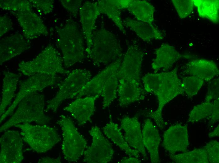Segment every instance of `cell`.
<instances>
[{"label": "cell", "instance_id": "cell-1", "mask_svg": "<svg viewBox=\"0 0 219 163\" xmlns=\"http://www.w3.org/2000/svg\"><path fill=\"white\" fill-rule=\"evenodd\" d=\"M145 92L155 95L157 97L158 106L157 109L148 113L147 116L154 120L161 129L164 123L162 116L165 105L178 95L184 92L182 82L177 75V68L168 72L148 73L141 79Z\"/></svg>", "mask_w": 219, "mask_h": 163}, {"label": "cell", "instance_id": "cell-2", "mask_svg": "<svg viewBox=\"0 0 219 163\" xmlns=\"http://www.w3.org/2000/svg\"><path fill=\"white\" fill-rule=\"evenodd\" d=\"M18 66V70L21 73L29 77L36 74L57 76L58 74L68 75L70 72L65 69L60 54L51 44L32 60L20 61Z\"/></svg>", "mask_w": 219, "mask_h": 163}, {"label": "cell", "instance_id": "cell-3", "mask_svg": "<svg viewBox=\"0 0 219 163\" xmlns=\"http://www.w3.org/2000/svg\"><path fill=\"white\" fill-rule=\"evenodd\" d=\"M96 65H108L122 58V50L115 35L104 28L93 31L92 44L86 51Z\"/></svg>", "mask_w": 219, "mask_h": 163}, {"label": "cell", "instance_id": "cell-4", "mask_svg": "<svg viewBox=\"0 0 219 163\" xmlns=\"http://www.w3.org/2000/svg\"><path fill=\"white\" fill-rule=\"evenodd\" d=\"M58 34L64 67L68 68L81 61L85 57V49L82 34L77 23L68 19L58 31Z\"/></svg>", "mask_w": 219, "mask_h": 163}, {"label": "cell", "instance_id": "cell-5", "mask_svg": "<svg viewBox=\"0 0 219 163\" xmlns=\"http://www.w3.org/2000/svg\"><path fill=\"white\" fill-rule=\"evenodd\" d=\"M44 103L42 94L35 92L25 97L9 119L1 126L0 132L18 124L45 121L47 117L44 112Z\"/></svg>", "mask_w": 219, "mask_h": 163}, {"label": "cell", "instance_id": "cell-6", "mask_svg": "<svg viewBox=\"0 0 219 163\" xmlns=\"http://www.w3.org/2000/svg\"><path fill=\"white\" fill-rule=\"evenodd\" d=\"M14 126L20 129L23 140L39 153L48 151L60 140L59 134L53 127L30 123L18 124Z\"/></svg>", "mask_w": 219, "mask_h": 163}, {"label": "cell", "instance_id": "cell-7", "mask_svg": "<svg viewBox=\"0 0 219 163\" xmlns=\"http://www.w3.org/2000/svg\"><path fill=\"white\" fill-rule=\"evenodd\" d=\"M58 123L62 131L61 149L64 159L69 162H76L83 155L87 141L69 117L61 115Z\"/></svg>", "mask_w": 219, "mask_h": 163}, {"label": "cell", "instance_id": "cell-8", "mask_svg": "<svg viewBox=\"0 0 219 163\" xmlns=\"http://www.w3.org/2000/svg\"><path fill=\"white\" fill-rule=\"evenodd\" d=\"M92 76L90 71L85 69L76 68L70 72L60 84L55 96L48 103L47 109L56 112L64 101L75 98Z\"/></svg>", "mask_w": 219, "mask_h": 163}, {"label": "cell", "instance_id": "cell-9", "mask_svg": "<svg viewBox=\"0 0 219 163\" xmlns=\"http://www.w3.org/2000/svg\"><path fill=\"white\" fill-rule=\"evenodd\" d=\"M12 13L17 18L23 35L27 39H35L48 35L46 26L41 18L32 9L29 0H26L18 10Z\"/></svg>", "mask_w": 219, "mask_h": 163}, {"label": "cell", "instance_id": "cell-10", "mask_svg": "<svg viewBox=\"0 0 219 163\" xmlns=\"http://www.w3.org/2000/svg\"><path fill=\"white\" fill-rule=\"evenodd\" d=\"M88 132L92 142L84 152L83 161L87 163H107L111 161L114 150L100 129L96 125L94 126Z\"/></svg>", "mask_w": 219, "mask_h": 163}, {"label": "cell", "instance_id": "cell-11", "mask_svg": "<svg viewBox=\"0 0 219 163\" xmlns=\"http://www.w3.org/2000/svg\"><path fill=\"white\" fill-rule=\"evenodd\" d=\"M59 77L46 75L36 74L29 76L20 82L19 92L11 105L1 116L2 122L8 116L12 115L21 100L27 96L43 90L46 87L55 84Z\"/></svg>", "mask_w": 219, "mask_h": 163}, {"label": "cell", "instance_id": "cell-12", "mask_svg": "<svg viewBox=\"0 0 219 163\" xmlns=\"http://www.w3.org/2000/svg\"><path fill=\"white\" fill-rule=\"evenodd\" d=\"M143 53L137 45H129L118 71V79L140 82Z\"/></svg>", "mask_w": 219, "mask_h": 163}, {"label": "cell", "instance_id": "cell-13", "mask_svg": "<svg viewBox=\"0 0 219 163\" xmlns=\"http://www.w3.org/2000/svg\"><path fill=\"white\" fill-rule=\"evenodd\" d=\"M23 139L17 131L8 130L0 139V162L2 163H20L23 159Z\"/></svg>", "mask_w": 219, "mask_h": 163}, {"label": "cell", "instance_id": "cell-14", "mask_svg": "<svg viewBox=\"0 0 219 163\" xmlns=\"http://www.w3.org/2000/svg\"><path fill=\"white\" fill-rule=\"evenodd\" d=\"M188 145L187 126L176 124L170 126L164 132L162 145L169 154L188 151Z\"/></svg>", "mask_w": 219, "mask_h": 163}, {"label": "cell", "instance_id": "cell-15", "mask_svg": "<svg viewBox=\"0 0 219 163\" xmlns=\"http://www.w3.org/2000/svg\"><path fill=\"white\" fill-rule=\"evenodd\" d=\"M120 121L121 128L125 132V139L129 145L142 154L145 159H147L145 148L143 143L140 122L138 118L125 115Z\"/></svg>", "mask_w": 219, "mask_h": 163}, {"label": "cell", "instance_id": "cell-16", "mask_svg": "<svg viewBox=\"0 0 219 163\" xmlns=\"http://www.w3.org/2000/svg\"><path fill=\"white\" fill-rule=\"evenodd\" d=\"M0 46L1 64L29 50L31 47L29 40L19 33L1 39Z\"/></svg>", "mask_w": 219, "mask_h": 163}, {"label": "cell", "instance_id": "cell-17", "mask_svg": "<svg viewBox=\"0 0 219 163\" xmlns=\"http://www.w3.org/2000/svg\"><path fill=\"white\" fill-rule=\"evenodd\" d=\"M80 21L86 41V51L90 48L95 24L101 13L98 2H85L79 10Z\"/></svg>", "mask_w": 219, "mask_h": 163}, {"label": "cell", "instance_id": "cell-18", "mask_svg": "<svg viewBox=\"0 0 219 163\" xmlns=\"http://www.w3.org/2000/svg\"><path fill=\"white\" fill-rule=\"evenodd\" d=\"M96 99L90 96L76 98L63 110L69 113L80 125H83L90 121L94 114Z\"/></svg>", "mask_w": 219, "mask_h": 163}, {"label": "cell", "instance_id": "cell-19", "mask_svg": "<svg viewBox=\"0 0 219 163\" xmlns=\"http://www.w3.org/2000/svg\"><path fill=\"white\" fill-rule=\"evenodd\" d=\"M183 67L184 71L188 75L197 76L204 82H210L219 74L216 64L206 59L192 60Z\"/></svg>", "mask_w": 219, "mask_h": 163}, {"label": "cell", "instance_id": "cell-20", "mask_svg": "<svg viewBox=\"0 0 219 163\" xmlns=\"http://www.w3.org/2000/svg\"><path fill=\"white\" fill-rule=\"evenodd\" d=\"M122 60L121 58L111 63L110 71L103 83L101 96L103 99V108L109 107L117 97L119 85L118 71Z\"/></svg>", "mask_w": 219, "mask_h": 163}, {"label": "cell", "instance_id": "cell-21", "mask_svg": "<svg viewBox=\"0 0 219 163\" xmlns=\"http://www.w3.org/2000/svg\"><path fill=\"white\" fill-rule=\"evenodd\" d=\"M142 134L143 144L149 153L151 162L160 163L159 147L160 137L157 128L150 119L147 118L145 121Z\"/></svg>", "mask_w": 219, "mask_h": 163}, {"label": "cell", "instance_id": "cell-22", "mask_svg": "<svg viewBox=\"0 0 219 163\" xmlns=\"http://www.w3.org/2000/svg\"><path fill=\"white\" fill-rule=\"evenodd\" d=\"M155 53L156 57L151 64L154 73L161 69L168 70L182 57L174 46L166 43L156 49Z\"/></svg>", "mask_w": 219, "mask_h": 163}, {"label": "cell", "instance_id": "cell-23", "mask_svg": "<svg viewBox=\"0 0 219 163\" xmlns=\"http://www.w3.org/2000/svg\"><path fill=\"white\" fill-rule=\"evenodd\" d=\"M123 25L135 33L143 40L149 42L153 39L161 40L164 39L163 33L153 24H150L130 18L122 20Z\"/></svg>", "mask_w": 219, "mask_h": 163}, {"label": "cell", "instance_id": "cell-24", "mask_svg": "<svg viewBox=\"0 0 219 163\" xmlns=\"http://www.w3.org/2000/svg\"><path fill=\"white\" fill-rule=\"evenodd\" d=\"M145 92L140 82L119 81L117 95L120 106H126L143 99Z\"/></svg>", "mask_w": 219, "mask_h": 163}, {"label": "cell", "instance_id": "cell-25", "mask_svg": "<svg viewBox=\"0 0 219 163\" xmlns=\"http://www.w3.org/2000/svg\"><path fill=\"white\" fill-rule=\"evenodd\" d=\"M129 0H101L98 2L101 13L106 15L124 34L126 31L121 17V10L126 9Z\"/></svg>", "mask_w": 219, "mask_h": 163}, {"label": "cell", "instance_id": "cell-26", "mask_svg": "<svg viewBox=\"0 0 219 163\" xmlns=\"http://www.w3.org/2000/svg\"><path fill=\"white\" fill-rule=\"evenodd\" d=\"M2 95L0 105V116L10 104L14 95L21 73H14L9 70L3 71Z\"/></svg>", "mask_w": 219, "mask_h": 163}, {"label": "cell", "instance_id": "cell-27", "mask_svg": "<svg viewBox=\"0 0 219 163\" xmlns=\"http://www.w3.org/2000/svg\"><path fill=\"white\" fill-rule=\"evenodd\" d=\"M118 125L111 119L103 128V134L109 139L118 146L129 157H140L139 152L129 145L124 139Z\"/></svg>", "mask_w": 219, "mask_h": 163}, {"label": "cell", "instance_id": "cell-28", "mask_svg": "<svg viewBox=\"0 0 219 163\" xmlns=\"http://www.w3.org/2000/svg\"><path fill=\"white\" fill-rule=\"evenodd\" d=\"M111 63L92 78L81 89L75 98L90 96L96 99L101 96L103 83L111 69Z\"/></svg>", "mask_w": 219, "mask_h": 163}, {"label": "cell", "instance_id": "cell-29", "mask_svg": "<svg viewBox=\"0 0 219 163\" xmlns=\"http://www.w3.org/2000/svg\"><path fill=\"white\" fill-rule=\"evenodd\" d=\"M137 20L153 24L155 8L146 0H129L126 8Z\"/></svg>", "mask_w": 219, "mask_h": 163}, {"label": "cell", "instance_id": "cell-30", "mask_svg": "<svg viewBox=\"0 0 219 163\" xmlns=\"http://www.w3.org/2000/svg\"><path fill=\"white\" fill-rule=\"evenodd\" d=\"M194 5L197 9L199 16L212 22L219 21V0H193Z\"/></svg>", "mask_w": 219, "mask_h": 163}, {"label": "cell", "instance_id": "cell-31", "mask_svg": "<svg viewBox=\"0 0 219 163\" xmlns=\"http://www.w3.org/2000/svg\"><path fill=\"white\" fill-rule=\"evenodd\" d=\"M169 155V156L177 163H209L206 150L203 147L177 155Z\"/></svg>", "mask_w": 219, "mask_h": 163}, {"label": "cell", "instance_id": "cell-32", "mask_svg": "<svg viewBox=\"0 0 219 163\" xmlns=\"http://www.w3.org/2000/svg\"><path fill=\"white\" fill-rule=\"evenodd\" d=\"M213 103L205 101L195 106L190 112L187 122L193 123L210 117L211 114Z\"/></svg>", "mask_w": 219, "mask_h": 163}, {"label": "cell", "instance_id": "cell-33", "mask_svg": "<svg viewBox=\"0 0 219 163\" xmlns=\"http://www.w3.org/2000/svg\"><path fill=\"white\" fill-rule=\"evenodd\" d=\"M181 82L184 92L190 97L197 94L204 81L197 76H188L183 77Z\"/></svg>", "mask_w": 219, "mask_h": 163}, {"label": "cell", "instance_id": "cell-34", "mask_svg": "<svg viewBox=\"0 0 219 163\" xmlns=\"http://www.w3.org/2000/svg\"><path fill=\"white\" fill-rule=\"evenodd\" d=\"M172 2L181 19L188 16L193 10V0H172Z\"/></svg>", "mask_w": 219, "mask_h": 163}, {"label": "cell", "instance_id": "cell-35", "mask_svg": "<svg viewBox=\"0 0 219 163\" xmlns=\"http://www.w3.org/2000/svg\"><path fill=\"white\" fill-rule=\"evenodd\" d=\"M206 150L209 163H219V142L216 140H212L207 143L203 147Z\"/></svg>", "mask_w": 219, "mask_h": 163}, {"label": "cell", "instance_id": "cell-36", "mask_svg": "<svg viewBox=\"0 0 219 163\" xmlns=\"http://www.w3.org/2000/svg\"><path fill=\"white\" fill-rule=\"evenodd\" d=\"M32 6L39 13L43 14L52 12L54 8V1L52 0H30Z\"/></svg>", "mask_w": 219, "mask_h": 163}, {"label": "cell", "instance_id": "cell-37", "mask_svg": "<svg viewBox=\"0 0 219 163\" xmlns=\"http://www.w3.org/2000/svg\"><path fill=\"white\" fill-rule=\"evenodd\" d=\"M63 7L70 13L73 17H76L82 6V0H61Z\"/></svg>", "mask_w": 219, "mask_h": 163}, {"label": "cell", "instance_id": "cell-38", "mask_svg": "<svg viewBox=\"0 0 219 163\" xmlns=\"http://www.w3.org/2000/svg\"><path fill=\"white\" fill-rule=\"evenodd\" d=\"M212 81L208 86L205 101H211L213 99L219 97V78Z\"/></svg>", "mask_w": 219, "mask_h": 163}, {"label": "cell", "instance_id": "cell-39", "mask_svg": "<svg viewBox=\"0 0 219 163\" xmlns=\"http://www.w3.org/2000/svg\"><path fill=\"white\" fill-rule=\"evenodd\" d=\"M0 36L1 37L12 29L13 23L8 16L4 15L0 17Z\"/></svg>", "mask_w": 219, "mask_h": 163}, {"label": "cell", "instance_id": "cell-40", "mask_svg": "<svg viewBox=\"0 0 219 163\" xmlns=\"http://www.w3.org/2000/svg\"><path fill=\"white\" fill-rule=\"evenodd\" d=\"M219 97L215 99L213 102V107L212 113L210 118L211 124H212L218 121L219 117Z\"/></svg>", "mask_w": 219, "mask_h": 163}, {"label": "cell", "instance_id": "cell-41", "mask_svg": "<svg viewBox=\"0 0 219 163\" xmlns=\"http://www.w3.org/2000/svg\"><path fill=\"white\" fill-rule=\"evenodd\" d=\"M120 162L121 163H139L141 161L138 158L135 157H129L122 158Z\"/></svg>", "mask_w": 219, "mask_h": 163}, {"label": "cell", "instance_id": "cell-42", "mask_svg": "<svg viewBox=\"0 0 219 163\" xmlns=\"http://www.w3.org/2000/svg\"><path fill=\"white\" fill-rule=\"evenodd\" d=\"M39 163H59L61 161L59 157L57 158H52L50 157H45L40 159L39 161Z\"/></svg>", "mask_w": 219, "mask_h": 163}, {"label": "cell", "instance_id": "cell-43", "mask_svg": "<svg viewBox=\"0 0 219 163\" xmlns=\"http://www.w3.org/2000/svg\"><path fill=\"white\" fill-rule=\"evenodd\" d=\"M219 136V125L218 124L216 127L212 132L209 133V137L210 138L212 137Z\"/></svg>", "mask_w": 219, "mask_h": 163}]
</instances>
